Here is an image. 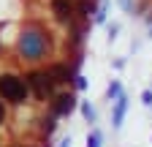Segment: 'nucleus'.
I'll return each instance as SVG.
<instances>
[{"instance_id": "f257e3e1", "label": "nucleus", "mask_w": 152, "mask_h": 147, "mask_svg": "<svg viewBox=\"0 0 152 147\" xmlns=\"http://www.w3.org/2000/svg\"><path fill=\"white\" fill-rule=\"evenodd\" d=\"M0 96L6 101H14V104H22L27 98V85L14 76V74H6V76H0Z\"/></svg>"}, {"instance_id": "f03ea898", "label": "nucleus", "mask_w": 152, "mask_h": 147, "mask_svg": "<svg viewBox=\"0 0 152 147\" xmlns=\"http://www.w3.org/2000/svg\"><path fill=\"white\" fill-rule=\"evenodd\" d=\"M19 49H22L25 57L35 60V57H41V54H44V49H46V38H44L41 33H25L22 41H19Z\"/></svg>"}, {"instance_id": "7ed1b4c3", "label": "nucleus", "mask_w": 152, "mask_h": 147, "mask_svg": "<svg viewBox=\"0 0 152 147\" xmlns=\"http://www.w3.org/2000/svg\"><path fill=\"white\" fill-rule=\"evenodd\" d=\"M27 82H30V87H35L38 96H52V90H54V79L49 76L46 71H35V74H30Z\"/></svg>"}, {"instance_id": "20e7f679", "label": "nucleus", "mask_w": 152, "mask_h": 147, "mask_svg": "<svg viewBox=\"0 0 152 147\" xmlns=\"http://www.w3.org/2000/svg\"><path fill=\"white\" fill-rule=\"evenodd\" d=\"M52 109H54V115H71L73 109H76V98H73L71 93H63V96L54 98Z\"/></svg>"}, {"instance_id": "39448f33", "label": "nucleus", "mask_w": 152, "mask_h": 147, "mask_svg": "<svg viewBox=\"0 0 152 147\" xmlns=\"http://www.w3.org/2000/svg\"><path fill=\"white\" fill-rule=\"evenodd\" d=\"M52 11L57 14V19H60V22H71L73 3H71V0H52Z\"/></svg>"}, {"instance_id": "423d86ee", "label": "nucleus", "mask_w": 152, "mask_h": 147, "mask_svg": "<svg viewBox=\"0 0 152 147\" xmlns=\"http://www.w3.org/2000/svg\"><path fill=\"white\" fill-rule=\"evenodd\" d=\"M46 74L54 82H68L71 79V68L68 65H52V68H46Z\"/></svg>"}, {"instance_id": "0eeeda50", "label": "nucleus", "mask_w": 152, "mask_h": 147, "mask_svg": "<svg viewBox=\"0 0 152 147\" xmlns=\"http://www.w3.org/2000/svg\"><path fill=\"white\" fill-rule=\"evenodd\" d=\"M125 109H128V98L125 96H120L117 98V106H114V125H122V117H125Z\"/></svg>"}, {"instance_id": "6e6552de", "label": "nucleus", "mask_w": 152, "mask_h": 147, "mask_svg": "<svg viewBox=\"0 0 152 147\" xmlns=\"http://www.w3.org/2000/svg\"><path fill=\"white\" fill-rule=\"evenodd\" d=\"M87 147H101V134H98V131H92V134L87 136Z\"/></svg>"}, {"instance_id": "1a4fd4ad", "label": "nucleus", "mask_w": 152, "mask_h": 147, "mask_svg": "<svg viewBox=\"0 0 152 147\" xmlns=\"http://www.w3.org/2000/svg\"><path fill=\"white\" fill-rule=\"evenodd\" d=\"M82 112H84V117H87V120H90V123H92V120H95V109H92V106H90V104H84V106H82Z\"/></svg>"}, {"instance_id": "9d476101", "label": "nucleus", "mask_w": 152, "mask_h": 147, "mask_svg": "<svg viewBox=\"0 0 152 147\" xmlns=\"http://www.w3.org/2000/svg\"><path fill=\"white\" fill-rule=\"evenodd\" d=\"M109 98H120V82H111V87H109Z\"/></svg>"}, {"instance_id": "9b49d317", "label": "nucleus", "mask_w": 152, "mask_h": 147, "mask_svg": "<svg viewBox=\"0 0 152 147\" xmlns=\"http://www.w3.org/2000/svg\"><path fill=\"white\" fill-rule=\"evenodd\" d=\"M44 131H46V134L54 131V120H44Z\"/></svg>"}, {"instance_id": "f8f14e48", "label": "nucleus", "mask_w": 152, "mask_h": 147, "mask_svg": "<svg viewBox=\"0 0 152 147\" xmlns=\"http://www.w3.org/2000/svg\"><path fill=\"white\" fill-rule=\"evenodd\" d=\"M3 120H6V106L0 104V123H3Z\"/></svg>"}]
</instances>
